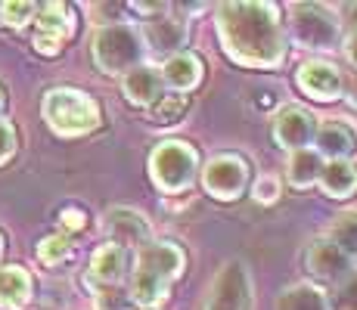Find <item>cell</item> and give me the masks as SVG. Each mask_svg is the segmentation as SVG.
<instances>
[{
    "instance_id": "27",
    "label": "cell",
    "mask_w": 357,
    "mask_h": 310,
    "mask_svg": "<svg viewBox=\"0 0 357 310\" xmlns=\"http://www.w3.org/2000/svg\"><path fill=\"white\" fill-rule=\"evenodd\" d=\"M93 301H97V310H134V301H130L125 286H109L93 292Z\"/></svg>"
},
{
    "instance_id": "26",
    "label": "cell",
    "mask_w": 357,
    "mask_h": 310,
    "mask_svg": "<svg viewBox=\"0 0 357 310\" xmlns=\"http://www.w3.org/2000/svg\"><path fill=\"white\" fill-rule=\"evenodd\" d=\"M326 301H329V310H357V273L342 279L333 288V295H326Z\"/></svg>"
},
{
    "instance_id": "25",
    "label": "cell",
    "mask_w": 357,
    "mask_h": 310,
    "mask_svg": "<svg viewBox=\"0 0 357 310\" xmlns=\"http://www.w3.org/2000/svg\"><path fill=\"white\" fill-rule=\"evenodd\" d=\"M34 16H38V3H31V0H10V3H0V22L10 25V29H25Z\"/></svg>"
},
{
    "instance_id": "23",
    "label": "cell",
    "mask_w": 357,
    "mask_h": 310,
    "mask_svg": "<svg viewBox=\"0 0 357 310\" xmlns=\"http://www.w3.org/2000/svg\"><path fill=\"white\" fill-rule=\"evenodd\" d=\"M329 242L339 248L351 264H357V211H348V215L333 220V226H329Z\"/></svg>"
},
{
    "instance_id": "30",
    "label": "cell",
    "mask_w": 357,
    "mask_h": 310,
    "mask_svg": "<svg viewBox=\"0 0 357 310\" xmlns=\"http://www.w3.org/2000/svg\"><path fill=\"white\" fill-rule=\"evenodd\" d=\"M249 106H252V112H273V109H280V93L273 91V87H255V91L249 93Z\"/></svg>"
},
{
    "instance_id": "34",
    "label": "cell",
    "mask_w": 357,
    "mask_h": 310,
    "mask_svg": "<svg viewBox=\"0 0 357 310\" xmlns=\"http://www.w3.org/2000/svg\"><path fill=\"white\" fill-rule=\"evenodd\" d=\"M6 102H10V96H6L3 81H0V118H6Z\"/></svg>"
},
{
    "instance_id": "33",
    "label": "cell",
    "mask_w": 357,
    "mask_h": 310,
    "mask_svg": "<svg viewBox=\"0 0 357 310\" xmlns=\"http://www.w3.org/2000/svg\"><path fill=\"white\" fill-rule=\"evenodd\" d=\"M342 47H345V56L357 65V29H354L351 34H348V38H342Z\"/></svg>"
},
{
    "instance_id": "35",
    "label": "cell",
    "mask_w": 357,
    "mask_h": 310,
    "mask_svg": "<svg viewBox=\"0 0 357 310\" xmlns=\"http://www.w3.org/2000/svg\"><path fill=\"white\" fill-rule=\"evenodd\" d=\"M0 258H3V233H0Z\"/></svg>"
},
{
    "instance_id": "20",
    "label": "cell",
    "mask_w": 357,
    "mask_h": 310,
    "mask_svg": "<svg viewBox=\"0 0 357 310\" xmlns=\"http://www.w3.org/2000/svg\"><path fill=\"white\" fill-rule=\"evenodd\" d=\"M324 158L314 153V146L298 149V153L289 155V164H286V177H289L292 189H311L314 183H320V174H324Z\"/></svg>"
},
{
    "instance_id": "13",
    "label": "cell",
    "mask_w": 357,
    "mask_h": 310,
    "mask_svg": "<svg viewBox=\"0 0 357 310\" xmlns=\"http://www.w3.org/2000/svg\"><path fill=\"white\" fill-rule=\"evenodd\" d=\"M130 270V254L125 248L106 242L93 251L91 258V267H87V288L91 292H100V288H109V286H121V279L128 277Z\"/></svg>"
},
{
    "instance_id": "6",
    "label": "cell",
    "mask_w": 357,
    "mask_h": 310,
    "mask_svg": "<svg viewBox=\"0 0 357 310\" xmlns=\"http://www.w3.org/2000/svg\"><path fill=\"white\" fill-rule=\"evenodd\" d=\"M289 29L292 38L307 50L329 53L342 44V19L324 3H292Z\"/></svg>"
},
{
    "instance_id": "2",
    "label": "cell",
    "mask_w": 357,
    "mask_h": 310,
    "mask_svg": "<svg viewBox=\"0 0 357 310\" xmlns=\"http://www.w3.org/2000/svg\"><path fill=\"white\" fill-rule=\"evenodd\" d=\"M183 251L174 242H149L137 251V264L130 273V301L137 310H153L168 298L171 286L183 273Z\"/></svg>"
},
{
    "instance_id": "11",
    "label": "cell",
    "mask_w": 357,
    "mask_h": 310,
    "mask_svg": "<svg viewBox=\"0 0 357 310\" xmlns=\"http://www.w3.org/2000/svg\"><path fill=\"white\" fill-rule=\"evenodd\" d=\"M295 84L301 87V93L317 102H335L345 93V78H342V72L333 62H324V59L301 62L298 72H295Z\"/></svg>"
},
{
    "instance_id": "8",
    "label": "cell",
    "mask_w": 357,
    "mask_h": 310,
    "mask_svg": "<svg viewBox=\"0 0 357 310\" xmlns=\"http://www.w3.org/2000/svg\"><path fill=\"white\" fill-rule=\"evenodd\" d=\"M249 162L243 155H215L202 171V186L218 202H236L249 189Z\"/></svg>"
},
{
    "instance_id": "22",
    "label": "cell",
    "mask_w": 357,
    "mask_h": 310,
    "mask_svg": "<svg viewBox=\"0 0 357 310\" xmlns=\"http://www.w3.org/2000/svg\"><path fill=\"white\" fill-rule=\"evenodd\" d=\"M277 310H329V301L324 288L301 282V286H289L286 292H280Z\"/></svg>"
},
{
    "instance_id": "4",
    "label": "cell",
    "mask_w": 357,
    "mask_h": 310,
    "mask_svg": "<svg viewBox=\"0 0 357 310\" xmlns=\"http://www.w3.org/2000/svg\"><path fill=\"white\" fill-rule=\"evenodd\" d=\"M91 56L97 62L102 75H121L134 72L146 59V44H143V31L125 22H109L97 29L91 40Z\"/></svg>"
},
{
    "instance_id": "1",
    "label": "cell",
    "mask_w": 357,
    "mask_h": 310,
    "mask_svg": "<svg viewBox=\"0 0 357 310\" xmlns=\"http://www.w3.org/2000/svg\"><path fill=\"white\" fill-rule=\"evenodd\" d=\"M215 25L224 53L245 68H277L286 59V31L280 10L273 3H221L215 10Z\"/></svg>"
},
{
    "instance_id": "32",
    "label": "cell",
    "mask_w": 357,
    "mask_h": 310,
    "mask_svg": "<svg viewBox=\"0 0 357 310\" xmlns=\"http://www.w3.org/2000/svg\"><path fill=\"white\" fill-rule=\"evenodd\" d=\"M59 224H63V233H78V230H84V224H87V217H84V211L81 208H66L63 215H59Z\"/></svg>"
},
{
    "instance_id": "12",
    "label": "cell",
    "mask_w": 357,
    "mask_h": 310,
    "mask_svg": "<svg viewBox=\"0 0 357 310\" xmlns=\"http://www.w3.org/2000/svg\"><path fill=\"white\" fill-rule=\"evenodd\" d=\"M314 134H317V121L307 112L305 106H295V102H283L277 109V118H273V137L283 149L289 153H298V149H307L314 143Z\"/></svg>"
},
{
    "instance_id": "21",
    "label": "cell",
    "mask_w": 357,
    "mask_h": 310,
    "mask_svg": "<svg viewBox=\"0 0 357 310\" xmlns=\"http://www.w3.org/2000/svg\"><path fill=\"white\" fill-rule=\"evenodd\" d=\"M320 186L329 199H351L357 192V164L351 162H326Z\"/></svg>"
},
{
    "instance_id": "16",
    "label": "cell",
    "mask_w": 357,
    "mask_h": 310,
    "mask_svg": "<svg viewBox=\"0 0 357 310\" xmlns=\"http://www.w3.org/2000/svg\"><path fill=\"white\" fill-rule=\"evenodd\" d=\"M121 91H125L128 102L137 109H153L155 102L165 96V84H162V75L159 68L153 65H137L134 72H128L121 78Z\"/></svg>"
},
{
    "instance_id": "3",
    "label": "cell",
    "mask_w": 357,
    "mask_h": 310,
    "mask_svg": "<svg viewBox=\"0 0 357 310\" xmlns=\"http://www.w3.org/2000/svg\"><path fill=\"white\" fill-rule=\"evenodd\" d=\"M47 127L56 137H84L100 127V106L91 93L75 87H50L40 102Z\"/></svg>"
},
{
    "instance_id": "17",
    "label": "cell",
    "mask_w": 357,
    "mask_h": 310,
    "mask_svg": "<svg viewBox=\"0 0 357 310\" xmlns=\"http://www.w3.org/2000/svg\"><path fill=\"white\" fill-rule=\"evenodd\" d=\"M159 75H162V84L171 87L174 93H190L202 84L205 68H202V59H199L196 53L183 50V53H174L171 59H165Z\"/></svg>"
},
{
    "instance_id": "18",
    "label": "cell",
    "mask_w": 357,
    "mask_h": 310,
    "mask_svg": "<svg viewBox=\"0 0 357 310\" xmlns=\"http://www.w3.org/2000/svg\"><path fill=\"white\" fill-rule=\"evenodd\" d=\"M143 44H146V53L171 59L174 53H183V44H187V25L177 22V19H171V16L155 19V22L143 31Z\"/></svg>"
},
{
    "instance_id": "14",
    "label": "cell",
    "mask_w": 357,
    "mask_h": 310,
    "mask_svg": "<svg viewBox=\"0 0 357 310\" xmlns=\"http://www.w3.org/2000/svg\"><path fill=\"white\" fill-rule=\"evenodd\" d=\"M305 267L317 282H329V286H339L342 279L354 273V264L333 242H329V239H320V242L307 245Z\"/></svg>"
},
{
    "instance_id": "28",
    "label": "cell",
    "mask_w": 357,
    "mask_h": 310,
    "mask_svg": "<svg viewBox=\"0 0 357 310\" xmlns=\"http://www.w3.org/2000/svg\"><path fill=\"white\" fill-rule=\"evenodd\" d=\"M183 112H187V102H183L181 96H168V93H165L162 100L155 102L153 109H149V118H153V121H159V124H162V121L168 124V121L183 118Z\"/></svg>"
},
{
    "instance_id": "31",
    "label": "cell",
    "mask_w": 357,
    "mask_h": 310,
    "mask_svg": "<svg viewBox=\"0 0 357 310\" xmlns=\"http://www.w3.org/2000/svg\"><path fill=\"white\" fill-rule=\"evenodd\" d=\"M252 199L258 205H273L280 199V180L277 177H261V180L252 186Z\"/></svg>"
},
{
    "instance_id": "24",
    "label": "cell",
    "mask_w": 357,
    "mask_h": 310,
    "mask_svg": "<svg viewBox=\"0 0 357 310\" xmlns=\"http://www.w3.org/2000/svg\"><path fill=\"white\" fill-rule=\"evenodd\" d=\"M72 254V236L68 233H50V236H44L38 242V261L44 267H56V264H63V261Z\"/></svg>"
},
{
    "instance_id": "9",
    "label": "cell",
    "mask_w": 357,
    "mask_h": 310,
    "mask_svg": "<svg viewBox=\"0 0 357 310\" xmlns=\"http://www.w3.org/2000/svg\"><path fill=\"white\" fill-rule=\"evenodd\" d=\"M38 34H34V50L40 56H56L63 50V44L72 38L75 31V16L66 3H44L38 6V16H34Z\"/></svg>"
},
{
    "instance_id": "7",
    "label": "cell",
    "mask_w": 357,
    "mask_h": 310,
    "mask_svg": "<svg viewBox=\"0 0 357 310\" xmlns=\"http://www.w3.org/2000/svg\"><path fill=\"white\" fill-rule=\"evenodd\" d=\"M202 310H252V277L243 261H227L218 270Z\"/></svg>"
},
{
    "instance_id": "5",
    "label": "cell",
    "mask_w": 357,
    "mask_h": 310,
    "mask_svg": "<svg viewBox=\"0 0 357 310\" xmlns=\"http://www.w3.org/2000/svg\"><path fill=\"white\" fill-rule=\"evenodd\" d=\"M199 174V155L190 143L183 140H165L149 155V177L155 189L165 196H177L193 186Z\"/></svg>"
},
{
    "instance_id": "29",
    "label": "cell",
    "mask_w": 357,
    "mask_h": 310,
    "mask_svg": "<svg viewBox=\"0 0 357 310\" xmlns=\"http://www.w3.org/2000/svg\"><path fill=\"white\" fill-rule=\"evenodd\" d=\"M19 149V134H16V124L10 118H0V168L13 162Z\"/></svg>"
},
{
    "instance_id": "19",
    "label": "cell",
    "mask_w": 357,
    "mask_h": 310,
    "mask_svg": "<svg viewBox=\"0 0 357 310\" xmlns=\"http://www.w3.org/2000/svg\"><path fill=\"white\" fill-rule=\"evenodd\" d=\"M34 295V279L25 267L0 264V310H22Z\"/></svg>"
},
{
    "instance_id": "15",
    "label": "cell",
    "mask_w": 357,
    "mask_h": 310,
    "mask_svg": "<svg viewBox=\"0 0 357 310\" xmlns=\"http://www.w3.org/2000/svg\"><path fill=\"white\" fill-rule=\"evenodd\" d=\"M314 153L320 158H329V162H348L357 153V127L345 118H333L324 121L314 134Z\"/></svg>"
},
{
    "instance_id": "10",
    "label": "cell",
    "mask_w": 357,
    "mask_h": 310,
    "mask_svg": "<svg viewBox=\"0 0 357 310\" xmlns=\"http://www.w3.org/2000/svg\"><path fill=\"white\" fill-rule=\"evenodd\" d=\"M102 233L109 236V242L125 248V251H140L153 242V226L149 220L134 208H112L102 217Z\"/></svg>"
}]
</instances>
